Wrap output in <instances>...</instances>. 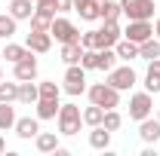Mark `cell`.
Segmentation results:
<instances>
[{
    "instance_id": "52a82bcc",
    "label": "cell",
    "mask_w": 160,
    "mask_h": 156,
    "mask_svg": "<svg viewBox=\"0 0 160 156\" xmlns=\"http://www.w3.org/2000/svg\"><path fill=\"white\" fill-rule=\"evenodd\" d=\"M108 83L114 89H132L136 86V71L132 67H114V71H108Z\"/></svg>"
},
{
    "instance_id": "4fadbf2b",
    "label": "cell",
    "mask_w": 160,
    "mask_h": 156,
    "mask_svg": "<svg viewBox=\"0 0 160 156\" xmlns=\"http://www.w3.org/2000/svg\"><path fill=\"white\" fill-rule=\"evenodd\" d=\"M59 98H37V117L40 119H52L59 113Z\"/></svg>"
},
{
    "instance_id": "f1b7e54d",
    "label": "cell",
    "mask_w": 160,
    "mask_h": 156,
    "mask_svg": "<svg viewBox=\"0 0 160 156\" xmlns=\"http://www.w3.org/2000/svg\"><path fill=\"white\" fill-rule=\"evenodd\" d=\"M0 101H19V83H0Z\"/></svg>"
},
{
    "instance_id": "d6a6232c",
    "label": "cell",
    "mask_w": 160,
    "mask_h": 156,
    "mask_svg": "<svg viewBox=\"0 0 160 156\" xmlns=\"http://www.w3.org/2000/svg\"><path fill=\"white\" fill-rule=\"evenodd\" d=\"M16 34V19L12 16H0V37H12Z\"/></svg>"
},
{
    "instance_id": "277c9868",
    "label": "cell",
    "mask_w": 160,
    "mask_h": 156,
    "mask_svg": "<svg viewBox=\"0 0 160 156\" xmlns=\"http://www.w3.org/2000/svg\"><path fill=\"white\" fill-rule=\"evenodd\" d=\"M49 34H52L56 40H62V43H80V31H77L68 19H52Z\"/></svg>"
},
{
    "instance_id": "7a4b0ae2",
    "label": "cell",
    "mask_w": 160,
    "mask_h": 156,
    "mask_svg": "<svg viewBox=\"0 0 160 156\" xmlns=\"http://www.w3.org/2000/svg\"><path fill=\"white\" fill-rule=\"evenodd\" d=\"M120 12H126L129 21H148L154 16V0H120Z\"/></svg>"
},
{
    "instance_id": "9c48e42d",
    "label": "cell",
    "mask_w": 160,
    "mask_h": 156,
    "mask_svg": "<svg viewBox=\"0 0 160 156\" xmlns=\"http://www.w3.org/2000/svg\"><path fill=\"white\" fill-rule=\"evenodd\" d=\"M34 77H37V58H34L31 49H28V55L16 61V80L22 83V80H34Z\"/></svg>"
},
{
    "instance_id": "ffe728a7",
    "label": "cell",
    "mask_w": 160,
    "mask_h": 156,
    "mask_svg": "<svg viewBox=\"0 0 160 156\" xmlns=\"http://www.w3.org/2000/svg\"><path fill=\"white\" fill-rule=\"evenodd\" d=\"M37 150L40 153L59 150V135H52V132H37Z\"/></svg>"
},
{
    "instance_id": "44dd1931",
    "label": "cell",
    "mask_w": 160,
    "mask_h": 156,
    "mask_svg": "<svg viewBox=\"0 0 160 156\" xmlns=\"http://www.w3.org/2000/svg\"><path fill=\"white\" fill-rule=\"evenodd\" d=\"M114 52H117V58H139V43H132V40H117V46H114Z\"/></svg>"
},
{
    "instance_id": "8d00e7d4",
    "label": "cell",
    "mask_w": 160,
    "mask_h": 156,
    "mask_svg": "<svg viewBox=\"0 0 160 156\" xmlns=\"http://www.w3.org/2000/svg\"><path fill=\"white\" fill-rule=\"evenodd\" d=\"M56 6H59V12H68L74 6V0H56Z\"/></svg>"
},
{
    "instance_id": "2e32d148",
    "label": "cell",
    "mask_w": 160,
    "mask_h": 156,
    "mask_svg": "<svg viewBox=\"0 0 160 156\" xmlns=\"http://www.w3.org/2000/svg\"><path fill=\"white\" fill-rule=\"evenodd\" d=\"M89 144H92L96 150H105V147L111 144V132H108L105 126H92V132H89Z\"/></svg>"
},
{
    "instance_id": "7bdbcfd3",
    "label": "cell",
    "mask_w": 160,
    "mask_h": 156,
    "mask_svg": "<svg viewBox=\"0 0 160 156\" xmlns=\"http://www.w3.org/2000/svg\"><path fill=\"white\" fill-rule=\"evenodd\" d=\"M0 49H3V46H0Z\"/></svg>"
},
{
    "instance_id": "e0dca14e",
    "label": "cell",
    "mask_w": 160,
    "mask_h": 156,
    "mask_svg": "<svg viewBox=\"0 0 160 156\" xmlns=\"http://www.w3.org/2000/svg\"><path fill=\"white\" fill-rule=\"evenodd\" d=\"M37 132H40L37 119H31V117L16 119V135H19V138H37Z\"/></svg>"
},
{
    "instance_id": "5b68a950",
    "label": "cell",
    "mask_w": 160,
    "mask_h": 156,
    "mask_svg": "<svg viewBox=\"0 0 160 156\" xmlns=\"http://www.w3.org/2000/svg\"><path fill=\"white\" fill-rule=\"evenodd\" d=\"M86 89V71H83V64H71L68 71H65V92L68 95H80Z\"/></svg>"
},
{
    "instance_id": "d6986e66",
    "label": "cell",
    "mask_w": 160,
    "mask_h": 156,
    "mask_svg": "<svg viewBox=\"0 0 160 156\" xmlns=\"http://www.w3.org/2000/svg\"><path fill=\"white\" fill-rule=\"evenodd\" d=\"M145 86L148 92H160V58H154L148 64V74H145Z\"/></svg>"
},
{
    "instance_id": "ab89813d",
    "label": "cell",
    "mask_w": 160,
    "mask_h": 156,
    "mask_svg": "<svg viewBox=\"0 0 160 156\" xmlns=\"http://www.w3.org/2000/svg\"><path fill=\"white\" fill-rule=\"evenodd\" d=\"M154 31H157V37H160V21H157V25H154Z\"/></svg>"
},
{
    "instance_id": "836d02e7",
    "label": "cell",
    "mask_w": 160,
    "mask_h": 156,
    "mask_svg": "<svg viewBox=\"0 0 160 156\" xmlns=\"http://www.w3.org/2000/svg\"><path fill=\"white\" fill-rule=\"evenodd\" d=\"M49 25H52V19H46V16H40V12L31 16V31H49Z\"/></svg>"
},
{
    "instance_id": "83f0119b",
    "label": "cell",
    "mask_w": 160,
    "mask_h": 156,
    "mask_svg": "<svg viewBox=\"0 0 160 156\" xmlns=\"http://www.w3.org/2000/svg\"><path fill=\"white\" fill-rule=\"evenodd\" d=\"M80 64H83V71H96L99 67V49H83Z\"/></svg>"
},
{
    "instance_id": "7c38bea8",
    "label": "cell",
    "mask_w": 160,
    "mask_h": 156,
    "mask_svg": "<svg viewBox=\"0 0 160 156\" xmlns=\"http://www.w3.org/2000/svg\"><path fill=\"white\" fill-rule=\"evenodd\" d=\"M142 141H148V144H154V141H160V119H142V129H139Z\"/></svg>"
},
{
    "instance_id": "ac0fdd59",
    "label": "cell",
    "mask_w": 160,
    "mask_h": 156,
    "mask_svg": "<svg viewBox=\"0 0 160 156\" xmlns=\"http://www.w3.org/2000/svg\"><path fill=\"white\" fill-rule=\"evenodd\" d=\"M9 16H12L16 21L19 19H31V16H34V3H31V0H12Z\"/></svg>"
},
{
    "instance_id": "603a6c76",
    "label": "cell",
    "mask_w": 160,
    "mask_h": 156,
    "mask_svg": "<svg viewBox=\"0 0 160 156\" xmlns=\"http://www.w3.org/2000/svg\"><path fill=\"white\" fill-rule=\"evenodd\" d=\"M139 55H142V58H148V61L160 58V40L148 37V40H145V43H139Z\"/></svg>"
},
{
    "instance_id": "5bb4252c",
    "label": "cell",
    "mask_w": 160,
    "mask_h": 156,
    "mask_svg": "<svg viewBox=\"0 0 160 156\" xmlns=\"http://www.w3.org/2000/svg\"><path fill=\"white\" fill-rule=\"evenodd\" d=\"M77 12H80V19H83V21L102 19V0H86V3H80Z\"/></svg>"
},
{
    "instance_id": "1f68e13d",
    "label": "cell",
    "mask_w": 160,
    "mask_h": 156,
    "mask_svg": "<svg viewBox=\"0 0 160 156\" xmlns=\"http://www.w3.org/2000/svg\"><path fill=\"white\" fill-rule=\"evenodd\" d=\"M120 122H123V119H120V113L114 110V107H111V110H105V119H102V126H105L108 132H117Z\"/></svg>"
},
{
    "instance_id": "9a60e30c",
    "label": "cell",
    "mask_w": 160,
    "mask_h": 156,
    "mask_svg": "<svg viewBox=\"0 0 160 156\" xmlns=\"http://www.w3.org/2000/svg\"><path fill=\"white\" fill-rule=\"evenodd\" d=\"M37 98H40V89L31 80H22L19 83V101L22 104H37Z\"/></svg>"
},
{
    "instance_id": "8fae6325",
    "label": "cell",
    "mask_w": 160,
    "mask_h": 156,
    "mask_svg": "<svg viewBox=\"0 0 160 156\" xmlns=\"http://www.w3.org/2000/svg\"><path fill=\"white\" fill-rule=\"evenodd\" d=\"M52 46V34L49 31H31L28 34V49L31 52H49Z\"/></svg>"
},
{
    "instance_id": "e575fe53",
    "label": "cell",
    "mask_w": 160,
    "mask_h": 156,
    "mask_svg": "<svg viewBox=\"0 0 160 156\" xmlns=\"http://www.w3.org/2000/svg\"><path fill=\"white\" fill-rule=\"evenodd\" d=\"M40 98H59V86L56 83H40Z\"/></svg>"
},
{
    "instance_id": "30bf717a",
    "label": "cell",
    "mask_w": 160,
    "mask_h": 156,
    "mask_svg": "<svg viewBox=\"0 0 160 156\" xmlns=\"http://www.w3.org/2000/svg\"><path fill=\"white\" fill-rule=\"evenodd\" d=\"M123 34H126V40H132V43H145L148 37H154V28L148 21H129V28Z\"/></svg>"
},
{
    "instance_id": "3957f363",
    "label": "cell",
    "mask_w": 160,
    "mask_h": 156,
    "mask_svg": "<svg viewBox=\"0 0 160 156\" xmlns=\"http://www.w3.org/2000/svg\"><path fill=\"white\" fill-rule=\"evenodd\" d=\"M80 107L77 104H62L59 107V132L62 135H77L80 132Z\"/></svg>"
},
{
    "instance_id": "74e56055",
    "label": "cell",
    "mask_w": 160,
    "mask_h": 156,
    "mask_svg": "<svg viewBox=\"0 0 160 156\" xmlns=\"http://www.w3.org/2000/svg\"><path fill=\"white\" fill-rule=\"evenodd\" d=\"M3 150H6V141H3V138H0V153H3Z\"/></svg>"
},
{
    "instance_id": "4316f807",
    "label": "cell",
    "mask_w": 160,
    "mask_h": 156,
    "mask_svg": "<svg viewBox=\"0 0 160 156\" xmlns=\"http://www.w3.org/2000/svg\"><path fill=\"white\" fill-rule=\"evenodd\" d=\"M0 52H3V58H6V61H12V64H16L19 58H25V55H28V49H25V46H16V43H6Z\"/></svg>"
},
{
    "instance_id": "8992f818",
    "label": "cell",
    "mask_w": 160,
    "mask_h": 156,
    "mask_svg": "<svg viewBox=\"0 0 160 156\" xmlns=\"http://www.w3.org/2000/svg\"><path fill=\"white\" fill-rule=\"evenodd\" d=\"M117 40H120L117 21H105V28L96 31V49H111V46H117Z\"/></svg>"
},
{
    "instance_id": "cb8c5ba5",
    "label": "cell",
    "mask_w": 160,
    "mask_h": 156,
    "mask_svg": "<svg viewBox=\"0 0 160 156\" xmlns=\"http://www.w3.org/2000/svg\"><path fill=\"white\" fill-rule=\"evenodd\" d=\"M16 129V110L9 107V101H0V132Z\"/></svg>"
},
{
    "instance_id": "6da1fadb",
    "label": "cell",
    "mask_w": 160,
    "mask_h": 156,
    "mask_svg": "<svg viewBox=\"0 0 160 156\" xmlns=\"http://www.w3.org/2000/svg\"><path fill=\"white\" fill-rule=\"evenodd\" d=\"M89 101L105 107V110H111V107L120 104V89H114L111 83H96V86H89Z\"/></svg>"
},
{
    "instance_id": "484cf974",
    "label": "cell",
    "mask_w": 160,
    "mask_h": 156,
    "mask_svg": "<svg viewBox=\"0 0 160 156\" xmlns=\"http://www.w3.org/2000/svg\"><path fill=\"white\" fill-rule=\"evenodd\" d=\"M102 119H105V107H99V104H92V107L83 110V122L86 126H102Z\"/></svg>"
},
{
    "instance_id": "f546056e",
    "label": "cell",
    "mask_w": 160,
    "mask_h": 156,
    "mask_svg": "<svg viewBox=\"0 0 160 156\" xmlns=\"http://www.w3.org/2000/svg\"><path fill=\"white\" fill-rule=\"evenodd\" d=\"M34 12H40V16H46V19H56V12H59V6H56V0H37V6H34Z\"/></svg>"
},
{
    "instance_id": "ba28073f",
    "label": "cell",
    "mask_w": 160,
    "mask_h": 156,
    "mask_svg": "<svg viewBox=\"0 0 160 156\" xmlns=\"http://www.w3.org/2000/svg\"><path fill=\"white\" fill-rule=\"evenodd\" d=\"M151 107H154V104H151V95H148V92L132 95V101H129V119H139L142 122V119L151 113Z\"/></svg>"
},
{
    "instance_id": "4dcf8cb0",
    "label": "cell",
    "mask_w": 160,
    "mask_h": 156,
    "mask_svg": "<svg viewBox=\"0 0 160 156\" xmlns=\"http://www.w3.org/2000/svg\"><path fill=\"white\" fill-rule=\"evenodd\" d=\"M117 16H120V3L102 0V19H105V21H117Z\"/></svg>"
},
{
    "instance_id": "60d3db41",
    "label": "cell",
    "mask_w": 160,
    "mask_h": 156,
    "mask_svg": "<svg viewBox=\"0 0 160 156\" xmlns=\"http://www.w3.org/2000/svg\"><path fill=\"white\" fill-rule=\"evenodd\" d=\"M0 80H3V71H0Z\"/></svg>"
},
{
    "instance_id": "d4e9b609",
    "label": "cell",
    "mask_w": 160,
    "mask_h": 156,
    "mask_svg": "<svg viewBox=\"0 0 160 156\" xmlns=\"http://www.w3.org/2000/svg\"><path fill=\"white\" fill-rule=\"evenodd\" d=\"M117 67V52L111 49H99V71H114Z\"/></svg>"
},
{
    "instance_id": "b9f144b4",
    "label": "cell",
    "mask_w": 160,
    "mask_h": 156,
    "mask_svg": "<svg viewBox=\"0 0 160 156\" xmlns=\"http://www.w3.org/2000/svg\"><path fill=\"white\" fill-rule=\"evenodd\" d=\"M157 119H160V110H157Z\"/></svg>"
},
{
    "instance_id": "d590c367",
    "label": "cell",
    "mask_w": 160,
    "mask_h": 156,
    "mask_svg": "<svg viewBox=\"0 0 160 156\" xmlns=\"http://www.w3.org/2000/svg\"><path fill=\"white\" fill-rule=\"evenodd\" d=\"M80 46H83V49H96V31L80 34Z\"/></svg>"
},
{
    "instance_id": "f35d334b",
    "label": "cell",
    "mask_w": 160,
    "mask_h": 156,
    "mask_svg": "<svg viewBox=\"0 0 160 156\" xmlns=\"http://www.w3.org/2000/svg\"><path fill=\"white\" fill-rule=\"evenodd\" d=\"M80 3H86V0H74V9H77V6H80Z\"/></svg>"
},
{
    "instance_id": "7402d4cb",
    "label": "cell",
    "mask_w": 160,
    "mask_h": 156,
    "mask_svg": "<svg viewBox=\"0 0 160 156\" xmlns=\"http://www.w3.org/2000/svg\"><path fill=\"white\" fill-rule=\"evenodd\" d=\"M80 55H83V46L80 43H65L62 46V61L65 64H80Z\"/></svg>"
}]
</instances>
